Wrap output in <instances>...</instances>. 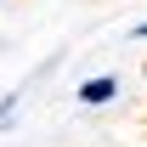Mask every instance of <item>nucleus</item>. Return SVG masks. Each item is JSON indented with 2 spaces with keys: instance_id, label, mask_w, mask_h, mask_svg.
Listing matches in <instances>:
<instances>
[{
  "instance_id": "obj_1",
  "label": "nucleus",
  "mask_w": 147,
  "mask_h": 147,
  "mask_svg": "<svg viewBox=\"0 0 147 147\" xmlns=\"http://www.w3.org/2000/svg\"><path fill=\"white\" fill-rule=\"evenodd\" d=\"M108 102H119V74H91L79 85V108H108Z\"/></svg>"
},
{
  "instance_id": "obj_2",
  "label": "nucleus",
  "mask_w": 147,
  "mask_h": 147,
  "mask_svg": "<svg viewBox=\"0 0 147 147\" xmlns=\"http://www.w3.org/2000/svg\"><path fill=\"white\" fill-rule=\"evenodd\" d=\"M17 102H23V91H6V96H0V125H11V113H17Z\"/></svg>"
},
{
  "instance_id": "obj_3",
  "label": "nucleus",
  "mask_w": 147,
  "mask_h": 147,
  "mask_svg": "<svg viewBox=\"0 0 147 147\" xmlns=\"http://www.w3.org/2000/svg\"><path fill=\"white\" fill-rule=\"evenodd\" d=\"M130 40H142V45H147V23H136V28H130Z\"/></svg>"
}]
</instances>
